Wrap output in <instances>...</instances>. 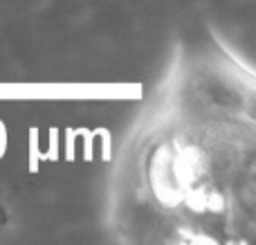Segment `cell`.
<instances>
[{"label":"cell","instance_id":"6da1fadb","mask_svg":"<svg viewBox=\"0 0 256 245\" xmlns=\"http://www.w3.org/2000/svg\"><path fill=\"white\" fill-rule=\"evenodd\" d=\"M254 76L227 50H182L110 174V232L124 243L254 238Z\"/></svg>","mask_w":256,"mask_h":245}]
</instances>
